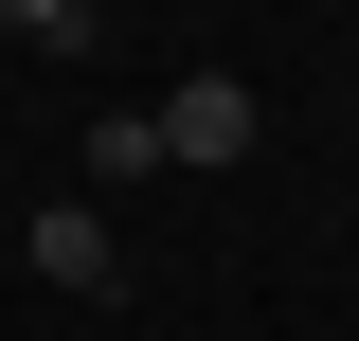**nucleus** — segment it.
<instances>
[{
  "label": "nucleus",
  "mask_w": 359,
  "mask_h": 341,
  "mask_svg": "<svg viewBox=\"0 0 359 341\" xmlns=\"http://www.w3.org/2000/svg\"><path fill=\"white\" fill-rule=\"evenodd\" d=\"M36 288H126V234L90 198H36Z\"/></svg>",
  "instance_id": "obj_2"
},
{
  "label": "nucleus",
  "mask_w": 359,
  "mask_h": 341,
  "mask_svg": "<svg viewBox=\"0 0 359 341\" xmlns=\"http://www.w3.org/2000/svg\"><path fill=\"white\" fill-rule=\"evenodd\" d=\"M144 126H162V162H252V90H233V72H180Z\"/></svg>",
  "instance_id": "obj_1"
}]
</instances>
